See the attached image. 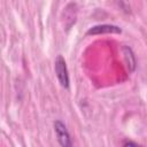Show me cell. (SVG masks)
Wrapping results in <instances>:
<instances>
[{"mask_svg":"<svg viewBox=\"0 0 147 147\" xmlns=\"http://www.w3.org/2000/svg\"><path fill=\"white\" fill-rule=\"evenodd\" d=\"M54 68H55V74L59 79V83L62 87L68 88L69 87V74H68V68L65 60L63 59L62 55H59L54 62Z\"/></svg>","mask_w":147,"mask_h":147,"instance_id":"obj_1","label":"cell"},{"mask_svg":"<svg viewBox=\"0 0 147 147\" xmlns=\"http://www.w3.org/2000/svg\"><path fill=\"white\" fill-rule=\"evenodd\" d=\"M54 130H55L57 141L61 147H72V141H71L70 134L67 130V126L61 121L54 122Z\"/></svg>","mask_w":147,"mask_h":147,"instance_id":"obj_2","label":"cell"},{"mask_svg":"<svg viewBox=\"0 0 147 147\" xmlns=\"http://www.w3.org/2000/svg\"><path fill=\"white\" fill-rule=\"evenodd\" d=\"M122 30L119 26L117 25H113V24H99V25H94L92 28H90L87 30V34H105V33H121Z\"/></svg>","mask_w":147,"mask_h":147,"instance_id":"obj_3","label":"cell"},{"mask_svg":"<svg viewBox=\"0 0 147 147\" xmlns=\"http://www.w3.org/2000/svg\"><path fill=\"white\" fill-rule=\"evenodd\" d=\"M123 51H124V55H125V59H126V62H127V65H129V69L131 71H133L136 69V57L133 55V52L130 47L127 46H124L123 47Z\"/></svg>","mask_w":147,"mask_h":147,"instance_id":"obj_4","label":"cell"},{"mask_svg":"<svg viewBox=\"0 0 147 147\" xmlns=\"http://www.w3.org/2000/svg\"><path fill=\"white\" fill-rule=\"evenodd\" d=\"M122 147H142V146L137 144V142H134V141H126Z\"/></svg>","mask_w":147,"mask_h":147,"instance_id":"obj_5","label":"cell"}]
</instances>
